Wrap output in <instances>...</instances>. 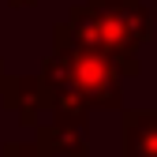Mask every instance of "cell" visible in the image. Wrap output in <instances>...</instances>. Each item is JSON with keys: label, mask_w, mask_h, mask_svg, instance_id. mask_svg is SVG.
<instances>
[{"label": "cell", "mask_w": 157, "mask_h": 157, "mask_svg": "<svg viewBox=\"0 0 157 157\" xmlns=\"http://www.w3.org/2000/svg\"><path fill=\"white\" fill-rule=\"evenodd\" d=\"M41 78L49 90V112L86 116L94 109L124 105V75L109 56L78 49L64 34V23L52 26V49L41 60Z\"/></svg>", "instance_id": "1"}, {"label": "cell", "mask_w": 157, "mask_h": 157, "mask_svg": "<svg viewBox=\"0 0 157 157\" xmlns=\"http://www.w3.org/2000/svg\"><path fill=\"white\" fill-rule=\"evenodd\" d=\"M60 23H64V34L71 37L78 49H90V52L109 56V60L120 67L124 78H131V75H139V71H142L139 45H131L120 30H112L105 19L97 15V11H90L86 4H75V8L67 11V19H60Z\"/></svg>", "instance_id": "2"}, {"label": "cell", "mask_w": 157, "mask_h": 157, "mask_svg": "<svg viewBox=\"0 0 157 157\" xmlns=\"http://www.w3.org/2000/svg\"><path fill=\"white\" fill-rule=\"evenodd\" d=\"M37 146L49 157H90V120L52 112L49 124H37Z\"/></svg>", "instance_id": "3"}, {"label": "cell", "mask_w": 157, "mask_h": 157, "mask_svg": "<svg viewBox=\"0 0 157 157\" xmlns=\"http://www.w3.org/2000/svg\"><path fill=\"white\" fill-rule=\"evenodd\" d=\"M90 11H97L112 30H120L131 45H146L153 34V8L146 0H82Z\"/></svg>", "instance_id": "4"}, {"label": "cell", "mask_w": 157, "mask_h": 157, "mask_svg": "<svg viewBox=\"0 0 157 157\" xmlns=\"http://www.w3.org/2000/svg\"><path fill=\"white\" fill-rule=\"evenodd\" d=\"M0 97L11 112H19L23 124L37 127V112L49 109V90L41 75H4L0 78Z\"/></svg>", "instance_id": "5"}, {"label": "cell", "mask_w": 157, "mask_h": 157, "mask_svg": "<svg viewBox=\"0 0 157 157\" xmlns=\"http://www.w3.org/2000/svg\"><path fill=\"white\" fill-rule=\"evenodd\" d=\"M124 157H157V109H124Z\"/></svg>", "instance_id": "6"}, {"label": "cell", "mask_w": 157, "mask_h": 157, "mask_svg": "<svg viewBox=\"0 0 157 157\" xmlns=\"http://www.w3.org/2000/svg\"><path fill=\"white\" fill-rule=\"evenodd\" d=\"M4 157H49L37 142H8L4 146Z\"/></svg>", "instance_id": "7"}, {"label": "cell", "mask_w": 157, "mask_h": 157, "mask_svg": "<svg viewBox=\"0 0 157 157\" xmlns=\"http://www.w3.org/2000/svg\"><path fill=\"white\" fill-rule=\"evenodd\" d=\"M11 8H37V0H8Z\"/></svg>", "instance_id": "8"}, {"label": "cell", "mask_w": 157, "mask_h": 157, "mask_svg": "<svg viewBox=\"0 0 157 157\" xmlns=\"http://www.w3.org/2000/svg\"><path fill=\"white\" fill-rule=\"evenodd\" d=\"M153 23H157V0H153Z\"/></svg>", "instance_id": "9"}, {"label": "cell", "mask_w": 157, "mask_h": 157, "mask_svg": "<svg viewBox=\"0 0 157 157\" xmlns=\"http://www.w3.org/2000/svg\"><path fill=\"white\" fill-rule=\"evenodd\" d=\"M0 78H4V60H0Z\"/></svg>", "instance_id": "10"}]
</instances>
